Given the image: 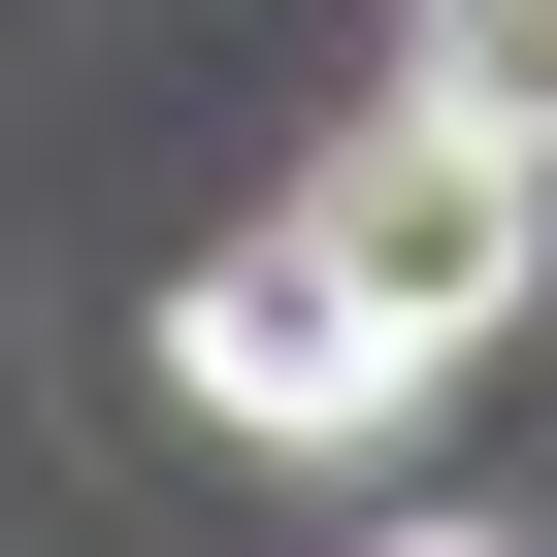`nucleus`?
<instances>
[{
	"label": "nucleus",
	"instance_id": "f257e3e1",
	"mask_svg": "<svg viewBox=\"0 0 557 557\" xmlns=\"http://www.w3.org/2000/svg\"><path fill=\"white\" fill-rule=\"evenodd\" d=\"M296 230L361 262V296H394L426 361H492V329L557 296V164H524V132H459V99H394V132H361V164L296 197Z\"/></svg>",
	"mask_w": 557,
	"mask_h": 557
},
{
	"label": "nucleus",
	"instance_id": "f03ea898",
	"mask_svg": "<svg viewBox=\"0 0 557 557\" xmlns=\"http://www.w3.org/2000/svg\"><path fill=\"white\" fill-rule=\"evenodd\" d=\"M164 361H197V426H262V459H361V426L426 394V329L361 296V262H329V230H230V262H197V296H164Z\"/></svg>",
	"mask_w": 557,
	"mask_h": 557
},
{
	"label": "nucleus",
	"instance_id": "7ed1b4c3",
	"mask_svg": "<svg viewBox=\"0 0 557 557\" xmlns=\"http://www.w3.org/2000/svg\"><path fill=\"white\" fill-rule=\"evenodd\" d=\"M394 99H459V132H524V164H557V0H426Z\"/></svg>",
	"mask_w": 557,
	"mask_h": 557
}]
</instances>
